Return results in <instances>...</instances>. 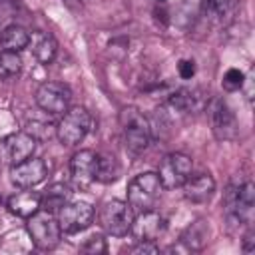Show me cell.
<instances>
[{
    "instance_id": "7402d4cb",
    "label": "cell",
    "mask_w": 255,
    "mask_h": 255,
    "mask_svg": "<svg viewBox=\"0 0 255 255\" xmlns=\"http://www.w3.org/2000/svg\"><path fill=\"white\" fill-rule=\"evenodd\" d=\"M169 106L179 112H195L201 104H199V96L195 90H177L171 94Z\"/></svg>"
},
{
    "instance_id": "9c48e42d",
    "label": "cell",
    "mask_w": 255,
    "mask_h": 255,
    "mask_svg": "<svg viewBox=\"0 0 255 255\" xmlns=\"http://www.w3.org/2000/svg\"><path fill=\"white\" fill-rule=\"evenodd\" d=\"M70 90L62 82H44L36 90V104L50 116H60L70 108Z\"/></svg>"
},
{
    "instance_id": "52a82bcc",
    "label": "cell",
    "mask_w": 255,
    "mask_h": 255,
    "mask_svg": "<svg viewBox=\"0 0 255 255\" xmlns=\"http://www.w3.org/2000/svg\"><path fill=\"white\" fill-rule=\"evenodd\" d=\"M191 169H193L191 157L181 151H173L161 159L157 177L165 189H175V187H181L189 179Z\"/></svg>"
},
{
    "instance_id": "4316f807",
    "label": "cell",
    "mask_w": 255,
    "mask_h": 255,
    "mask_svg": "<svg viewBox=\"0 0 255 255\" xmlns=\"http://www.w3.org/2000/svg\"><path fill=\"white\" fill-rule=\"evenodd\" d=\"M28 133L32 135V137H36V139H48L50 135H52V126H44V124H38V122H30L28 124Z\"/></svg>"
},
{
    "instance_id": "7c38bea8",
    "label": "cell",
    "mask_w": 255,
    "mask_h": 255,
    "mask_svg": "<svg viewBox=\"0 0 255 255\" xmlns=\"http://www.w3.org/2000/svg\"><path fill=\"white\" fill-rule=\"evenodd\" d=\"M96 165H98V153L92 149H80L72 155L70 171L72 181L76 187L86 189L96 181Z\"/></svg>"
},
{
    "instance_id": "9a60e30c",
    "label": "cell",
    "mask_w": 255,
    "mask_h": 255,
    "mask_svg": "<svg viewBox=\"0 0 255 255\" xmlns=\"http://www.w3.org/2000/svg\"><path fill=\"white\" fill-rule=\"evenodd\" d=\"M183 195L191 203H207L215 193V179L209 173H201L197 177H191L181 185Z\"/></svg>"
},
{
    "instance_id": "484cf974",
    "label": "cell",
    "mask_w": 255,
    "mask_h": 255,
    "mask_svg": "<svg viewBox=\"0 0 255 255\" xmlns=\"http://www.w3.org/2000/svg\"><path fill=\"white\" fill-rule=\"evenodd\" d=\"M82 251H84V253H92V255L106 253V251H108L106 239H104L102 235H92V237H90V239H86V243L82 245Z\"/></svg>"
},
{
    "instance_id": "83f0119b",
    "label": "cell",
    "mask_w": 255,
    "mask_h": 255,
    "mask_svg": "<svg viewBox=\"0 0 255 255\" xmlns=\"http://www.w3.org/2000/svg\"><path fill=\"white\" fill-rule=\"evenodd\" d=\"M177 72L183 80H191L195 76V62L193 60H179L177 64Z\"/></svg>"
},
{
    "instance_id": "8fae6325",
    "label": "cell",
    "mask_w": 255,
    "mask_h": 255,
    "mask_svg": "<svg viewBox=\"0 0 255 255\" xmlns=\"http://www.w3.org/2000/svg\"><path fill=\"white\" fill-rule=\"evenodd\" d=\"M46 175H48V167L46 161L40 157H28L10 167V181L22 189H32L34 185L42 183Z\"/></svg>"
},
{
    "instance_id": "603a6c76",
    "label": "cell",
    "mask_w": 255,
    "mask_h": 255,
    "mask_svg": "<svg viewBox=\"0 0 255 255\" xmlns=\"http://www.w3.org/2000/svg\"><path fill=\"white\" fill-rule=\"evenodd\" d=\"M22 70V58L18 52L0 50V78H14Z\"/></svg>"
},
{
    "instance_id": "5bb4252c",
    "label": "cell",
    "mask_w": 255,
    "mask_h": 255,
    "mask_svg": "<svg viewBox=\"0 0 255 255\" xmlns=\"http://www.w3.org/2000/svg\"><path fill=\"white\" fill-rule=\"evenodd\" d=\"M209 116H211V126L213 133L217 139H233L237 131V122L231 112V108L223 100H213L209 104Z\"/></svg>"
},
{
    "instance_id": "cb8c5ba5",
    "label": "cell",
    "mask_w": 255,
    "mask_h": 255,
    "mask_svg": "<svg viewBox=\"0 0 255 255\" xmlns=\"http://www.w3.org/2000/svg\"><path fill=\"white\" fill-rule=\"evenodd\" d=\"M243 80H245V74L237 68H229L225 74H223V80H221V86L223 90L227 92H235V90H241L243 88Z\"/></svg>"
},
{
    "instance_id": "4dcf8cb0",
    "label": "cell",
    "mask_w": 255,
    "mask_h": 255,
    "mask_svg": "<svg viewBox=\"0 0 255 255\" xmlns=\"http://www.w3.org/2000/svg\"><path fill=\"white\" fill-rule=\"evenodd\" d=\"M157 2H161V4H163V2H165V0H157Z\"/></svg>"
},
{
    "instance_id": "ac0fdd59",
    "label": "cell",
    "mask_w": 255,
    "mask_h": 255,
    "mask_svg": "<svg viewBox=\"0 0 255 255\" xmlns=\"http://www.w3.org/2000/svg\"><path fill=\"white\" fill-rule=\"evenodd\" d=\"M70 187L66 183H52L44 193H42V201H40V207L42 209H48V211H58L60 207H64L68 201H70Z\"/></svg>"
},
{
    "instance_id": "30bf717a",
    "label": "cell",
    "mask_w": 255,
    "mask_h": 255,
    "mask_svg": "<svg viewBox=\"0 0 255 255\" xmlns=\"http://www.w3.org/2000/svg\"><path fill=\"white\" fill-rule=\"evenodd\" d=\"M94 219V207L86 201H68L58 209V223L64 233H78L86 229Z\"/></svg>"
},
{
    "instance_id": "1f68e13d",
    "label": "cell",
    "mask_w": 255,
    "mask_h": 255,
    "mask_svg": "<svg viewBox=\"0 0 255 255\" xmlns=\"http://www.w3.org/2000/svg\"><path fill=\"white\" fill-rule=\"evenodd\" d=\"M14 2H18V0H14Z\"/></svg>"
},
{
    "instance_id": "5b68a950",
    "label": "cell",
    "mask_w": 255,
    "mask_h": 255,
    "mask_svg": "<svg viewBox=\"0 0 255 255\" xmlns=\"http://www.w3.org/2000/svg\"><path fill=\"white\" fill-rule=\"evenodd\" d=\"M133 223V209L128 201L112 199L106 201L100 209V225L108 235L124 237L129 233Z\"/></svg>"
},
{
    "instance_id": "ffe728a7",
    "label": "cell",
    "mask_w": 255,
    "mask_h": 255,
    "mask_svg": "<svg viewBox=\"0 0 255 255\" xmlns=\"http://www.w3.org/2000/svg\"><path fill=\"white\" fill-rule=\"evenodd\" d=\"M122 175V165L120 161L110 155V153H102L98 155V165H96V181L102 183H112Z\"/></svg>"
},
{
    "instance_id": "4fadbf2b",
    "label": "cell",
    "mask_w": 255,
    "mask_h": 255,
    "mask_svg": "<svg viewBox=\"0 0 255 255\" xmlns=\"http://www.w3.org/2000/svg\"><path fill=\"white\" fill-rule=\"evenodd\" d=\"M135 237V241H155L165 231V219L155 209L139 211V215H133V223L129 229Z\"/></svg>"
},
{
    "instance_id": "8992f818",
    "label": "cell",
    "mask_w": 255,
    "mask_h": 255,
    "mask_svg": "<svg viewBox=\"0 0 255 255\" xmlns=\"http://www.w3.org/2000/svg\"><path fill=\"white\" fill-rule=\"evenodd\" d=\"M227 215L243 225H251L253 221V207H255V187L251 181L233 185L225 193Z\"/></svg>"
},
{
    "instance_id": "3957f363",
    "label": "cell",
    "mask_w": 255,
    "mask_h": 255,
    "mask_svg": "<svg viewBox=\"0 0 255 255\" xmlns=\"http://www.w3.org/2000/svg\"><path fill=\"white\" fill-rule=\"evenodd\" d=\"M161 189H163V185H161L157 173H153V171L139 173L128 183V203L131 205V209H137V211L153 209Z\"/></svg>"
},
{
    "instance_id": "44dd1931",
    "label": "cell",
    "mask_w": 255,
    "mask_h": 255,
    "mask_svg": "<svg viewBox=\"0 0 255 255\" xmlns=\"http://www.w3.org/2000/svg\"><path fill=\"white\" fill-rule=\"evenodd\" d=\"M32 52H34V56H36L38 62L50 64V62L56 58L58 42L54 40V36L44 34V32H38V34H36V40H34V44H32Z\"/></svg>"
},
{
    "instance_id": "d6986e66",
    "label": "cell",
    "mask_w": 255,
    "mask_h": 255,
    "mask_svg": "<svg viewBox=\"0 0 255 255\" xmlns=\"http://www.w3.org/2000/svg\"><path fill=\"white\" fill-rule=\"evenodd\" d=\"M30 44V32L18 24L8 26L2 34H0V46L2 50H12V52H20Z\"/></svg>"
},
{
    "instance_id": "f546056e",
    "label": "cell",
    "mask_w": 255,
    "mask_h": 255,
    "mask_svg": "<svg viewBox=\"0 0 255 255\" xmlns=\"http://www.w3.org/2000/svg\"><path fill=\"white\" fill-rule=\"evenodd\" d=\"M205 6L213 12V14H223L229 6V0H205Z\"/></svg>"
},
{
    "instance_id": "f1b7e54d",
    "label": "cell",
    "mask_w": 255,
    "mask_h": 255,
    "mask_svg": "<svg viewBox=\"0 0 255 255\" xmlns=\"http://www.w3.org/2000/svg\"><path fill=\"white\" fill-rule=\"evenodd\" d=\"M129 251L131 253H157L159 249H157V245L153 241H137Z\"/></svg>"
},
{
    "instance_id": "e0dca14e",
    "label": "cell",
    "mask_w": 255,
    "mask_h": 255,
    "mask_svg": "<svg viewBox=\"0 0 255 255\" xmlns=\"http://www.w3.org/2000/svg\"><path fill=\"white\" fill-rule=\"evenodd\" d=\"M209 233H211L209 221H205V219H195V221L189 223V225L185 227V231L181 233V243L187 245V247L193 249V251H199V249H203V247L209 243Z\"/></svg>"
},
{
    "instance_id": "6da1fadb",
    "label": "cell",
    "mask_w": 255,
    "mask_h": 255,
    "mask_svg": "<svg viewBox=\"0 0 255 255\" xmlns=\"http://www.w3.org/2000/svg\"><path fill=\"white\" fill-rule=\"evenodd\" d=\"M120 126L126 147L133 153H141L147 149L151 141V124L137 108H124L120 112Z\"/></svg>"
},
{
    "instance_id": "2e32d148",
    "label": "cell",
    "mask_w": 255,
    "mask_h": 255,
    "mask_svg": "<svg viewBox=\"0 0 255 255\" xmlns=\"http://www.w3.org/2000/svg\"><path fill=\"white\" fill-rule=\"evenodd\" d=\"M40 201H42V193L24 189V191H18V193L10 195L8 201H6V207H8L10 213L28 219L30 215H34L40 209Z\"/></svg>"
},
{
    "instance_id": "d4e9b609",
    "label": "cell",
    "mask_w": 255,
    "mask_h": 255,
    "mask_svg": "<svg viewBox=\"0 0 255 255\" xmlns=\"http://www.w3.org/2000/svg\"><path fill=\"white\" fill-rule=\"evenodd\" d=\"M16 18V2L14 0H0V34L14 24Z\"/></svg>"
},
{
    "instance_id": "277c9868",
    "label": "cell",
    "mask_w": 255,
    "mask_h": 255,
    "mask_svg": "<svg viewBox=\"0 0 255 255\" xmlns=\"http://www.w3.org/2000/svg\"><path fill=\"white\" fill-rule=\"evenodd\" d=\"M92 128V116L86 108H68L62 114L60 124L56 126V135L64 145H76L80 143Z\"/></svg>"
},
{
    "instance_id": "ba28073f",
    "label": "cell",
    "mask_w": 255,
    "mask_h": 255,
    "mask_svg": "<svg viewBox=\"0 0 255 255\" xmlns=\"http://www.w3.org/2000/svg\"><path fill=\"white\" fill-rule=\"evenodd\" d=\"M34 149H36V137H32L28 131H14L0 139V159L10 167L32 157Z\"/></svg>"
},
{
    "instance_id": "7a4b0ae2",
    "label": "cell",
    "mask_w": 255,
    "mask_h": 255,
    "mask_svg": "<svg viewBox=\"0 0 255 255\" xmlns=\"http://www.w3.org/2000/svg\"><path fill=\"white\" fill-rule=\"evenodd\" d=\"M26 229H28L34 245L42 251H50L60 243L62 229H60L58 217L48 209L40 207L34 215H30L28 223H26Z\"/></svg>"
}]
</instances>
